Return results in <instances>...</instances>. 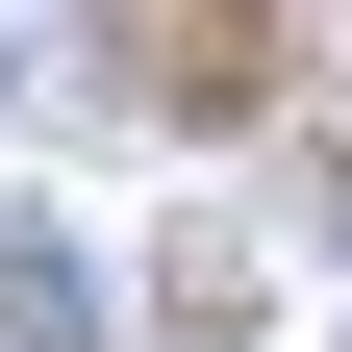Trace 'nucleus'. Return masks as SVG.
<instances>
[{
  "label": "nucleus",
  "mask_w": 352,
  "mask_h": 352,
  "mask_svg": "<svg viewBox=\"0 0 352 352\" xmlns=\"http://www.w3.org/2000/svg\"><path fill=\"white\" fill-rule=\"evenodd\" d=\"M0 327H25V352H76V327H101V277H76L51 227H0Z\"/></svg>",
  "instance_id": "obj_1"
}]
</instances>
